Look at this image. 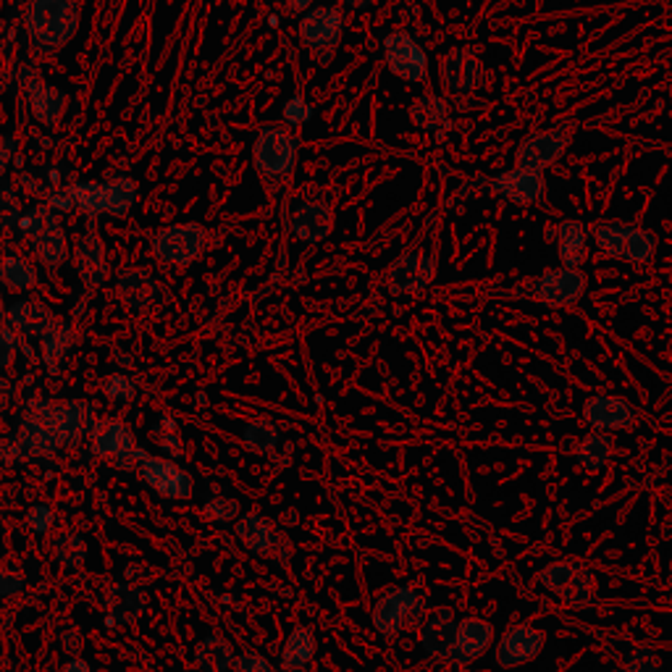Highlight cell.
<instances>
[{
	"label": "cell",
	"mask_w": 672,
	"mask_h": 672,
	"mask_svg": "<svg viewBox=\"0 0 672 672\" xmlns=\"http://www.w3.org/2000/svg\"><path fill=\"white\" fill-rule=\"evenodd\" d=\"M61 672H92V668H90V662L84 660V657H71L69 662L64 664V670Z\"/></svg>",
	"instance_id": "f907efd6"
},
{
	"label": "cell",
	"mask_w": 672,
	"mask_h": 672,
	"mask_svg": "<svg viewBox=\"0 0 672 672\" xmlns=\"http://www.w3.org/2000/svg\"><path fill=\"white\" fill-rule=\"evenodd\" d=\"M337 3L350 11H368L371 5H376V0H337Z\"/></svg>",
	"instance_id": "816d5d0a"
},
{
	"label": "cell",
	"mask_w": 672,
	"mask_h": 672,
	"mask_svg": "<svg viewBox=\"0 0 672 672\" xmlns=\"http://www.w3.org/2000/svg\"><path fill=\"white\" fill-rule=\"evenodd\" d=\"M231 672H282L274 668V662L269 657L258 654V651H242V654L235 657L231 662Z\"/></svg>",
	"instance_id": "ee69618b"
},
{
	"label": "cell",
	"mask_w": 672,
	"mask_h": 672,
	"mask_svg": "<svg viewBox=\"0 0 672 672\" xmlns=\"http://www.w3.org/2000/svg\"><path fill=\"white\" fill-rule=\"evenodd\" d=\"M90 449L100 460H109L118 468H135L143 460V452L137 449V438L132 429L118 418H100L90 429Z\"/></svg>",
	"instance_id": "30bf717a"
},
{
	"label": "cell",
	"mask_w": 672,
	"mask_h": 672,
	"mask_svg": "<svg viewBox=\"0 0 672 672\" xmlns=\"http://www.w3.org/2000/svg\"><path fill=\"white\" fill-rule=\"evenodd\" d=\"M583 418L594 431H625L636 423V410L623 397L596 395L583 405Z\"/></svg>",
	"instance_id": "cb8c5ba5"
},
{
	"label": "cell",
	"mask_w": 672,
	"mask_h": 672,
	"mask_svg": "<svg viewBox=\"0 0 672 672\" xmlns=\"http://www.w3.org/2000/svg\"><path fill=\"white\" fill-rule=\"evenodd\" d=\"M24 30L37 56L66 48L79 32L77 0H30L24 11Z\"/></svg>",
	"instance_id": "6da1fadb"
},
{
	"label": "cell",
	"mask_w": 672,
	"mask_h": 672,
	"mask_svg": "<svg viewBox=\"0 0 672 672\" xmlns=\"http://www.w3.org/2000/svg\"><path fill=\"white\" fill-rule=\"evenodd\" d=\"M425 617V602L410 585H395L378 596L374 607V628L381 636H397Z\"/></svg>",
	"instance_id": "9c48e42d"
},
{
	"label": "cell",
	"mask_w": 672,
	"mask_h": 672,
	"mask_svg": "<svg viewBox=\"0 0 672 672\" xmlns=\"http://www.w3.org/2000/svg\"><path fill=\"white\" fill-rule=\"evenodd\" d=\"M289 229L299 242L321 244L334 231V210L323 200H303L292 210Z\"/></svg>",
	"instance_id": "d6986e66"
},
{
	"label": "cell",
	"mask_w": 672,
	"mask_h": 672,
	"mask_svg": "<svg viewBox=\"0 0 672 672\" xmlns=\"http://www.w3.org/2000/svg\"><path fill=\"white\" fill-rule=\"evenodd\" d=\"M116 297L126 310L148 312L161 297V284L143 269H126L116 278Z\"/></svg>",
	"instance_id": "d4e9b609"
},
{
	"label": "cell",
	"mask_w": 672,
	"mask_h": 672,
	"mask_svg": "<svg viewBox=\"0 0 672 672\" xmlns=\"http://www.w3.org/2000/svg\"><path fill=\"white\" fill-rule=\"evenodd\" d=\"M242 442L255 455H271L278 447V442H282V434H278V429L271 421H252L244 425Z\"/></svg>",
	"instance_id": "f35d334b"
},
{
	"label": "cell",
	"mask_w": 672,
	"mask_h": 672,
	"mask_svg": "<svg viewBox=\"0 0 672 672\" xmlns=\"http://www.w3.org/2000/svg\"><path fill=\"white\" fill-rule=\"evenodd\" d=\"M105 607H109V617L113 623L132 625L145 615V610H148V599H145V591L137 589V585L118 583L109 591Z\"/></svg>",
	"instance_id": "1f68e13d"
},
{
	"label": "cell",
	"mask_w": 672,
	"mask_h": 672,
	"mask_svg": "<svg viewBox=\"0 0 672 672\" xmlns=\"http://www.w3.org/2000/svg\"><path fill=\"white\" fill-rule=\"evenodd\" d=\"M53 523H56V515H53L48 504H32V508L26 510V528H30L32 534L45 536L53 528Z\"/></svg>",
	"instance_id": "f6af8a7d"
},
{
	"label": "cell",
	"mask_w": 672,
	"mask_h": 672,
	"mask_svg": "<svg viewBox=\"0 0 672 672\" xmlns=\"http://www.w3.org/2000/svg\"><path fill=\"white\" fill-rule=\"evenodd\" d=\"M589 278L581 269H551L544 271L534 282H525V289H517V295L538 299L547 308H570L585 295Z\"/></svg>",
	"instance_id": "7c38bea8"
},
{
	"label": "cell",
	"mask_w": 672,
	"mask_h": 672,
	"mask_svg": "<svg viewBox=\"0 0 672 672\" xmlns=\"http://www.w3.org/2000/svg\"><path fill=\"white\" fill-rule=\"evenodd\" d=\"M438 79H442V88L455 98L474 95L483 82V64L474 50L457 45L449 48L438 61Z\"/></svg>",
	"instance_id": "2e32d148"
},
{
	"label": "cell",
	"mask_w": 672,
	"mask_h": 672,
	"mask_svg": "<svg viewBox=\"0 0 672 672\" xmlns=\"http://www.w3.org/2000/svg\"><path fill=\"white\" fill-rule=\"evenodd\" d=\"M137 474L158 497L182 502L195 494V478L187 468L166 455H145L137 465Z\"/></svg>",
	"instance_id": "5bb4252c"
},
{
	"label": "cell",
	"mask_w": 672,
	"mask_h": 672,
	"mask_svg": "<svg viewBox=\"0 0 672 672\" xmlns=\"http://www.w3.org/2000/svg\"><path fill=\"white\" fill-rule=\"evenodd\" d=\"M610 457H612V438L607 431H591L576 449V463L581 465L583 470H589V474H599V470L607 468Z\"/></svg>",
	"instance_id": "e575fe53"
},
{
	"label": "cell",
	"mask_w": 672,
	"mask_h": 672,
	"mask_svg": "<svg viewBox=\"0 0 672 672\" xmlns=\"http://www.w3.org/2000/svg\"><path fill=\"white\" fill-rule=\"evenodd\" d=\"M312 113H316V111H312L310 100L305 98L303 92H295V95H292L287 103H284L282 118H284V124L292 126V129H299V126L312 122Z\"/></svg>",
	"instance_id": "60d3db41"
},
{
	"label": "cell",
	"mask_w": 672,
	"mask_h": 672,
	"mask_svg": "<svg viewBox=\"0 0 672 672\" xmlns=\"http://www.w3.org/2000/svg\"><path fill=\"white\" fill-rule=\"evenodd\" d=\"M39 274L35 263L22 255H5L0 261V287L9 292H32L37 287Z\"/></svg>",
	"instance_id": "836d02e7"
},
{
	"label": "cell",
	"mask_w": 672,
	"mask_h": 672,
	"mask_svg": "<svg viewBox=\"0 0 672 672\" xmlns=\"http://www.w3.org/2000/svg\"><path fill=\"white\" fill-rule=\"evenodd\" d=\"M235 534L237 542L248 551H252V555L271 557L276 551L278 536L274 525L265 521L261 512H242V515L237 517Z\"/></svg>",
	"instance_id": "f546056e"
},
{
	"label": "cell",
	"mask_w": 672,
	"mask_h": 672,
	"mask_svg": "<svg viewBox=\"0 0 672 672\" xmlns=\"http://www.w3.org/2000/svg\"><path fill=\"white\" fill-rule=\"evenodd\" d=\"M90 547L82 536L75 531H66V534L53 538V560L61 565L66 570H77L88 562Z\"/></svg>",
	"instance_id": "74e56055"
},
{
	"label": "cell",
	"mask_w": 672,
	"mask_h": 672,
	"mask_svg": "<svg viewBox=\"0 0 672 672\" xmlns=\"http://www.w3.org/2000/svg\"><path fill=\"white\" fill-rule=\"evenodd\" d=\"M0 261H3V255H0Z\"/></svg>",
	"instance_id": "11a10c76"
},
{
	"label": "cell",
	"mask_w": 672,
	"mask_h": 672,
	"mask_svg": "<svg viewBox=\"0 0 672 672\" xmlns=\"http://www.w3.org/2000/svg\"><path fill=\"white\" fill-rule=\"evenodd\" d=\"M24 591V576L11 568H0V599H11Z\"/></svg>",
	"instance_id": "7dc6e473"
},
{
	"label": "cell",
	"mask_w": 672,
	"mask_h": 672,
	"mask_svg": "<svg viewBox=\"0 0 672 672\" xmlns=\"http://www.w3.org/2000/svg\"><path fill=\"white\" fill-rule=\"evenodd\" d=\"M573 124H560L551 126V129L531 132V135L517 145L515 166L517 169L544 171L549 169V166L560 163L570 148V143H573Z\"/></svg>",
	"instance_id": "4fadbf2b"
},
{
	"label": "cell",
	"mask_w": 672,
	"mask_h": 672,
	"mask_svg": "<svg viewBox=\"0 0 672 672\" xmlns=\"http://www.w3.org/2000/svg\"><path fill=\"white\" fill-rule=\"evenodd\" d=\"M26 109H30L32 118L45 129H53L64 122L66 109H69V95L56 84L45 82V79L32 77L24 88Z\"/></svg>",
	"instance_id": "44dd1931"
},
{
	"label": "cell",
	"mask_w": 672,
	"mask_h": 672,
	"mask_svg": "<svg viewBox=\"0 0 672 672\" xmlns=\"http://www.w3.org/2000/svg\"><path fill=\"white\" fill-rule=\"evenodd\" d=\"M299 137L284 126H263L252 143V166L265 182H282L295 174Z\"/></svg>",
	"instance_id": "5b68a950"
},
{
	"label": "cell",
	"mask_w": 672,
	"mask_h": 672,
	"mask_svg": "<svg viewBox=\"0 0 672 672\" xmlns=\"http://www.w3.org/2000/svg\"><path fill=\"white\" fill-rule=\"evenodd\" d=\"M235 649L221 636H205L195 649V662L203 672H226L235 662Z\"/></svg>",
	"instance_id": "d590c367"
},
{
	"label": "cell",
	"mask_w": 672,
	"mask_h": 672,
	"mask_svg": "<svg viewBox=\"0 0 672 672\" xmlns=\"http://www.w3.org/2000/svg\"><path fill=\"white\" fill-rule=\"evenodd\" d=\"M591 242L607 258L625 263H649L657 255V237L628 221H599L589 229Z\"/></svg>",
	"instance_id": "3957f363"
},
{
	"label": "cell",
	"mask_w": 672,
	"mask_h": 672,
	"mask_svg": "<svg viewBox=\"0 0 672 672\" xmlns=\"http://www.w3.org/2000/svg\"><path fill=\"white\" fill-rule=\"evenodd\" d=\"M19 229L30 239V248L35 252L37 263H43L45 269H61L66 258H69V237H66V229L56 210L35 208L22 216Z\"/></svg>",
	"instance_id": "8992f818"
},
{
	"label": "cell",
	"mask_w": 672,
	"mask_h": 672,
	"mask_svg": "<svg viewBox=\"0 0 672 672\" xmlns=\"http://www.w3.org/2000/svg\"><path fill=\"white\" fill-rule=\"evenodd\" d=\"M436 278V261L425 252H405L389 269L391 295H412L429 287Z\"/></svg>",
	"instance_id": "ffe728a7"
},
{
	"label": "cell",
	"mask_w": 672,
	"mask_h": 672,
	"mask_svg": "<svg viewBox=\"0 0 672 672\" xmlns=\"http://www.w3.org/2000/svg\"><path fill=\"white\" fill-rule=\"evenodd\" d=\"M544 647H547V634L544 630L534 628V625H512L497 641L494 664L502 670L523 668V664L534 662Z\"/></svg>",
	"instance_id": "ac0fdd59"
},
{
	"label": "cell",
	"mask_w": 672,
	"mask_h": 672,
	"mask_svg": "<svg viewBox=\"0 0 672 672\" xmlns=\"http://www.w3.org/2000/svg\"><path fill=\"white\" fill-rule=\"evenodd\" d=\"M5 326L16 331L19 339H37L56 323V312L39 299H16L5 308Z\"/></svg>",
	"instance_id": "484cf974"
},
{
	"label": "cell",
	"mask_w": 672,
	"mask_h": 672,
	"mask_svg": "<svg viewBox=\"0 0 672 672\" xmlns=\"http://www.w3.org/2000/svg\"><path fill=\"white\" fill-rule=\"evenodd\" d=\"M316 634L308 625H297L295 630L287 636L282 649V670L284 672H305L310 668L312 657H316Z\"/></svg>",
	"instance_id": "d6a6232c"
},
{
	"label": "cell",
	"mask_w": 672,
	"mask_h": 672,
	"mask_svg": "<svg viewBox=\"0 0 672 672\" xmlns=\"http://www.w3.org/2000/svg\"><path fill=\"white\" fill-rule=\"evenodd\" d=\"M19 355V334L11 326L0 323V371H9Z\"/></svg>",
	"instance_id": "bcb514c9"
},
{
	"label": "cell",
	"mask_w": 672,
	"mask_h": 672,
	"mask_svg": "<svg viewBox=\"0 0 672 672\" xmlns=\"http://www.w3.org/2000/svg\"><path fill=\"white\" fill-rule=\"evenodd\" d=\"M19 444H22V449L32 457H50L61 449V442H58V436L53 434V429L48 425V421H45L39 405L37 408L26 410L22 423H19Z\"/></svg>",
	"instance_id": "f1b7e54d"
},
{
	"label": "cell",
	"mask_w": 672,
	"mask_h": 672,
	"mask_svg": "<svg viewBox=\"0 0 672 672\" xmlns=\"http://www.w3.org/2000/svg\"><path fill=\"white\" fill-rule=\"evenodd\" d=\"M344 26L342 5H312L299 16L297 35L318 66H329L344 39Z\"/></svg>",
	"instance_id": "277c9868"
},
{
	"label": "cell",
	"mask_w": 672,
	"mask_h": 672,
	"mask_svg": "<svg viewBox=\"0 0 672 672\" xmlns=\"http://www.w3.org/2000/svg\"><path fill=\"white\" fill-rule=\"evenodd\" d=\"M5 321V308H3V299H0V323Z\"/></svg>",
	"instance_id": "db71d44e"
},
{
	"label": "cell",
	"mask_w": 672,
	"mask_h": 672,
	"mask_svg": "<svg viewBox=\"0 0 672 672\" xmlns=\"http://www.w3.org/2000/svg\"><path fill=\"white\" fill-rule=\"evenodd\" d=\"M75 269L79 282L88 289H100L109 282V252L98 231H84L75 244Z\"/></svg>",
	"instance_id": "7402d4cb"
},
{
	"label": "cell",
	"mask_w": 672,
	"mask_h": 672,
	"mask_svg": "<svg viewBox=\"0 0 672 672\" xmlns=\"http://www.w3.org/2000/svg\"><path fill=\"white\" fill-rule=\"evenodd\" d=\"M82 647H84V641H82V634H79V630H75V628L64 630V634H61V649H64V654L77 657L79 651H82Z\"/></svg>",
	"instance_id": "c3c4849f"
},
{
	"label": "cell",
	"mask_w": 672,
	"mask_h": 672,
	"mask_svg": "<svg viewBox=\"0 0 672 672\" xmlns=\"http://www.w3.org/2000/svg\"><path fill=\"white\" fill-rule=\"evenodd\" d=\"M45 421L58 436L61 447H75L90 436L92 423H95V410L88 402L79 399H64V402H45L39 405Z\"/></svg>",
	"instance_id": "9a60e30c"
},
{
	"label": "cell",
	"mask_w": 672,
	"mask_h": 672,
	"mask_svg": "<svg viewBox=\"0 0 672 672\" xmlns=\"http://www.w3.org/2000/svg\"><path fill=\"white\" fill-rule=\"evenodd\" d=\"M137 203V184L129 176H113L105 182H77L64 190L66 208L88 216H126Z\"/></svg>",
	"instance_id": "7a4b0ae2"
},
{
	"label": "cell",
	"mask_w": 672,
	"mask_h": 672,
	"mask_svg": "<svg viewBox=\"0 0 672 672\" xmlns=\"http://www.w3.org/2000/svg\"><path fill=\"white\" fill-rule=\"evenodd\" d=\"M203 515H205V521L224 525V523L237 521V517L242 515V508H239L237 499H231V497H213L203 504Z\"/></svg>",
	"instance_id": "ab89813d"
},
{
	"label": "cell",
	"mask_w": 672,
	"mask_h": 672,
	"mask_svg": "<svg viewBox=\"0 0 672 672\" xmlns=\"http://www.w3.org/2000/svg\"><path fill=\"white\" fill-rule=\"evenodd\" d=\"M205 248H208V229L195 221L169 224L158 229L150 239L152 255L161 263L179 265V269L200 261Z\"/></svg>",
	"instance_id": "52a82bcc"
},
{
	"label": "cell",
	"mask_w": 672,
	"mask_h": 672,
	"mask_svg": "<svg viewBox=\"0 0 672 672\" xmlns=\"http://www.w3.org/2000/svg\"><path fill=\"white\" fill-rule=\"evenodd\" d=\"M555 244H557V258L565 269H581L589 261V226L578 218H562L555 226Z\"/></svg>",
	"instance_id": "83f0119b"
},
{
	"label": "cell",
	"mask_w": 672,
	"mask_h": 672,
	"mask_svg": "<svg viewBox=\"0 0 672 672\" xmlns=\"http://www.w3.org/2000/svg\"><path fill=\"white\" fill-rule=\"evenodd\" d=\"M318 0H287V11L289 13H305L308 9H312Z\"/></svg>",
	"instance_id": "f5cc1de1"
},
{
	"label": "cell",
	"mask_w": 672,
	"mask_h": 672,
	"mask_svg": "<svg viewBox=\"0 0 672 672\" xmlns=\"http://www.w3.org/2000/svg\"><path fill=\"white\" fill-rule=\"evenodd\" d=\"M491 643H494V625L483 617H463L457 623L449 660L455 664H474L491 649Z\"/></svg>",
	"instance_id": "603a6c76"
},
{
	"label": "cell",
	"mask_w": 672,
	"mask_h": 672,
	"mask_svg": "<svg viewBox=\"0 0 672 672\" xmlns=\"http://www.w3.org/2000/svg\"><path fill=\"white\" fill-rule=\"evenodd\" d=\"M455 630L457 620L455 612L449 607H436L423 617L421 628V647L429 657L434 660H449L452 643H455Z\"/></svg>",
	"instance_id": "4316f807"
},
{
	"label": "cell",
	"mask_w": 672,
	"mask_h": 672,
	"mask_svg": "<svg viewBox=\"0 0 672 672\" xmlns=\"http://www.w3.org/2000/svg\"><path fill=\"white\" fill-rule=\"evenodd\" d=\"M13 150H16V139L11 135H0V176H3L5 169H9Z\"/></svg>",
	"instance_id": "681fc988"
},
{
	"label": "cell",
	"mask_w": 672,
	"mask_h": 672,
	"mask_svg": "<svg viewBox=\"0 0 672 672\" xmlns=\"http://www.w3.org/2000/svg\"><path fill=\"white\" fill-rule=\"evenodd\" d=\"M486 190L491 195L512 205H536L547 195V176L534 169H508L502 174L486 179Z\"/></svg>",
	"instance_id": "e0dca14e"
},
{
	"label": "cell",
	"mask_w": 672,
	"mask_h": 672,
	"mask_svg": "<svg viewBox=\"0 0 672 672\" xmlns=\"http://www.w3.org/2000/svg\"><path fill=\"white\" fill-rule=\"evenodd\" d=\"M384 64L389 75L408 84H423L429 79V50L408 30H395L381 43Z\"/></svg>",
	"instance_id": "ba28073f"
},
{
	"label": "cell",
	"mask_w": 672,
	"mask_h": 672,
	"mask_svg": "<svg viewBox=\"0 0 672 672\" xmlns=\"http://www.w3.org/2000/svg\"><path fill=\"white\" fill-rule=\"evenodd\" d=\"M71 344H75V326L69 321H58V318L56 323L39 337V352H43L45 363H48L50 368H56V365L64 361L66 352L71 350Z\"/></svg>",
	"instance_id": "8d00e7d4"
},
{
	"label": "cell",
	"mask_w": 672,
	"mask_h": 672,
	"mask_svg": "<svg viewBox=\"0 0 672 672\" xmlns=\"http://www.w3.org/2000/svg\"><path fill=\"white\" fill-rule=\"evenodd\" d=\"M103 395L116 399V402H132L137 397V384L129 376L113 374L103 381Z\"/></svg>",
	"instance_id": "7bdbcfd3"
},
{
	"label": "cell",
	"mask_w": 672,
	"mask_h": 672,
	"mask_svg": "<svg viewBox=\"0 0 672 672\" xmlns=\"http://www.w3.org/2000/svg\"><path fill=\"white\" fill-rule=\"evenodd\" d=\"M408 116L415 129L442 132L452 126V105L447 98L436 95V92H423V95L412 100Z\"/></svg>",
	"instance_id": "4dcf8cb0"
},
{
	"label": "cell",
	"mask_w": 672,
	"mask_h": 672,
	"mask_svg": "<svg viewBox=\"0 0 672 672\" xmlns=\"http://www.w3.org/2000/svg\"><path fill=\"white\" fill-rule=\"evenodd\" d=\"M538 583L551 591L560 602L570 604V607L585 610L594 607L596 602V581L591 570H585L583 565L551 562L538 573Z\"/></svg>",
	"instance_id": "8fae6325"
},
{
	"label": "cell",
	"mask_w": 672,
	"mask_h": 672,
	"mask_svg": "<svg viewBox=\"0 0 672 672\" xmlns=\"http://www.w3.org/2000/svg\"><path fill=\"white\" fill-rule=\"evenodd\" d=\"M22 216H24L22 197H19L16 192L9 187H0V231L19 226Z\"/></svg>",
	"instance_id": "b9f144b4"
}]
</instances>
